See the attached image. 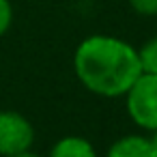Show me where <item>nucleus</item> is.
Listing matches in <instances>:
<instances>
[{
    "instance_id": "obj_1",
    "label": "nucleus",
    "mask_w": 157,
    "mask_h": 157,
    "mask_svg": "<svg viewBox=\"0 0 157 157\" xmlns=\"http://www.w3.org/2000/svg\"><path fill=\"white\" fill-rule=\"evenodd\" d=\"M78 80L99 97H123L142 73L138 50L110 35L86 37L73 56Z\"/></svg>"
},
{
    "instance_id": "obj_2",
    "label": "nucleus",
    "mask_w": 157,
    "mask_h": 157,
    "mask_svg": "<svg viewBox=\"0 0 157 157\" xmlns=\"http://www.w3.org/2000/svg\"><path fill=\"white\" fill-rule=\"evenodd\" d=\"M123 97L131 121L146 131H157V75L140 73Z\"/></svg>"
},
{
    "instance_id": "obj_3",
    "label": "nucleus",
    "mask_w": 157,
    "mask_h": 157,
    "mask_svg": "<svg viewBox=\"0 0 157 157\" xmlns=\"http://www.w3.org/2000/svg\"><path fill=\"white\" fill-rule=\"evenodd\" d=\"M33 142L35 129L24 114L15 110H0V157L30 151Z\"/></svg>"
},
{
    "instance_id": "obj_4",
    "label": "nucleus",
    "mask_w": 157,
    "mask_h": 157,
    "mask_svg": "<svg viewBox=\"0 0 157 157\" xmlns=\"http://www.w3.org/2000/svg\"><path fill=\"white\" fill-rule=\"evenodd\" d=\"M105 157H153L151 155V144H148V138L144 136H123L118 138Z\"/></svg>"
},
{
    "instance_id": "obj_5",
    "label": "nucleus",
    "mask_w": 157,
    "mask_h": 157,
    "mask_svg": "<svg viewBox=\"0 0 157 157\" xmlns=\"http://www.w3.org/2000/svg\"><path fill=\"white\" fill-rule=\"evenodd\" d=\"M48 157H97V153L86 138L67 136V138H60L52 146Z\"/></svg>"
},
{
    "instance_id": "obj_6",
    "label": "nucleus",
    "mask_w": 157,
    "mask_h": 157,
    "mask_svg": "<svg viewBox=\"0 0 157 157\" xmlns=\"http://www.w3.org/2000/svg\"><path fill=\"white\" fill-rule=\"evenodd\" d=\"M138 60H140L142 73H155L157 75V37H151L138 50Z\"/></svg>"
},
{
    "instance_id": "obj_7",
    "label": "nucleus",
    "mask_w": 157,
    "mask_h": 157,
    "mask_svg": "<svg viewBox=\"0 0 157 157\" xmlns=\"http://www.w3.org/2000/svg\"><path fill=\"white\" fill-rule=\"evenodd\" d=\"M13 22V7L9 0H0V37H2Z\"/></svg>"
},
{
    "instance_id": "obj_8",
    "label": "nucleus",
    "mask_w": 157,
    "mask_h": 157,
    "mask_svg": "<svg viewBox=\"0 0 157 157\" xmlns=\"http://www.w3.org/2000/svg\"><path fill=\"white\" fill-rule=\"evenodd\" d=\"M129 5L140 15H157V0H129Z\"/></svg>"
},
{
    "instance_id": "obj_9",
    "label": "nucleus",
    "mask_w": 157,
    "mask_h": 157,
    "mask_svg": "<svg viewBox=\"0 0 157 157\" xmlns=\"http://www.w3.org/2000/svg\"><path fill=\"white\" fill-rule=\"evenodd\" d=\"M153 136L148 138V144H151V155L157 157V131H151Z\"/></svg>"
},
{
    "instance_id": "obj_10",
    "label": "nucleus",
    "mask_w": 157,
    "mask_h": 157,
    "mask_svg": "<svg viewBox=\"0 0 157 157\" xmlns=\"http://www.w3.org/2000/svg\"><path fill=\"white\" fill-rule=\"evenodd\" d=\"M9 157H41V155H37V153H33V151H24V153H15V155H9Z\"/></svg>"
}]
</instances>
